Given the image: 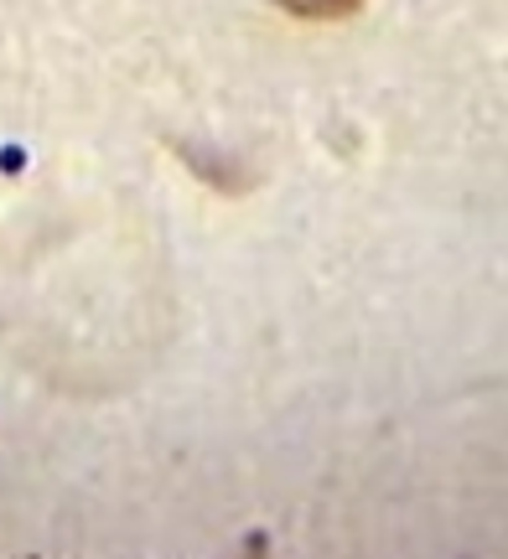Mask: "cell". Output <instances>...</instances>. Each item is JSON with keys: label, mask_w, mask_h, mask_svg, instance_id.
I'll return each mask as SVG.
<instances>
[{"label": "cell", "mask_w": 508, "mask_h": 559, "mask_svg": "<svg viewBox=\"0 0 508 559\" xmlns=\"http://www.w3.org/2000/svg\"><path fill=\"white\" fill-rule=\"evenodd\" d=\"M172 151H177V160H182L198 181H208L218 198H245L249 187H255V171H249L245 160L224 156V151H203V145H192V140H172Z\"/></svg>", "instance_id": "1"}, {"label": "cell", "mask_w": 508, "mask_h": 559, "mask_svg": "<svg viewBox=\"0 0 508 559\" xmlns=\"http://www.w3.org/2000/svg\"><path fill=\"white\" fill-rule=\"evenodd\" d=\"M275 5L296 21H347L364 11V0H275Z\"/></svg>", "instance_id": "2"}]
</instances>
